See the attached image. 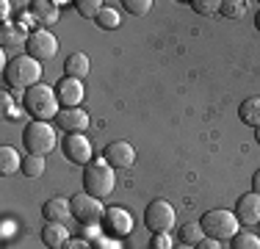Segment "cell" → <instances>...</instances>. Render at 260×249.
<instances>
[{
  "label": "cell",
  "mask_w": 260,
  "mask_h": 249,
  "mask_svg": "<svg viewBox=\"0 0 260 249\" xmlns=\"http://www.w3.org/2000/svg\"><path fill=\"white\" fill-rule=\"evenodd\" d=\"M114 166L108 161H91L89 166H83V191L97 199L108 197L114 191Z\"/></svg>",
  "instance_id": "cell-3"
},
{
  "label": "cell",
  "mask_w": 260,
  "mask_h": 249,
  "mask_svg": "<svg viewBox=\"0 0 260 249\" xmlns=\"http://www.w3.org/2000/svg\"><path fill=\"white\" fill-rule=\"evenodd\" d=\"M0 111H3V119H9V122L22 119V111H20V105H14V97L11 95L0 97Z\"/></svg>",
  "instance_id": "cell-28"
},
{
  "label": "cell",
  "mask_w": 260,
  "mask_h": 249,
  "mask_svg": "<svg viewBox=\"0 0 260 249\" xmlns=\"http://www.w3.org/2000/svg\"><path fill=\"white\" fill-rule=\"evenodd\" d=\"M25 50H28V55H30V58H36V61H50L53 55L58 53V42H55V36L50 34V30L36 28L34 34L28 36Z\"/></svg>",
  "instance_id": "cell-8"
},
{
  "label": "cell",
  "mask_w": 260,
  "mask_h": 249,
  "mask_svg": "<svg viewBox=\"0 0 260 249\" xmlns=\"http://www.w3.org/2000/svg\"><path fill=\"white\" fill-rule=\"evenodd\" d=\"M3 78L11 89H17V91L25 89L28 91L30 86H36L42 78V61H36V58H30L28 53H22V55H17V58L9 61V67L3 70Z\"/></svg>",
  "instance_id": "cell-1"
},
{
  "label": "cell",
  "mask_w": 260,
  "mask_h": 249,
  "mask_svg": "<svg viewBox=\"0 0 260 249\" xmlns=\"http://www.w3.org/2000/svg\"><path fill=\"white\" fill-rule=\"evenodd\" d=\"M94 22H97V28H103V30H114V28H119V11L105 6L100 14H97Z\"/></svg>",
  "instance_id": "cell-27"
},
{
  "label": "cell",
  "mask_w": 260,
  "mask_h": 249,
  "mask_svg": "<svg viewBox=\"0 0 260 249\" xmlns=\"http://www.w3.org/2000/svg\"><path fill=\"white\" fill-rule=\"evenodd\" d=\"M152 249H175V244H172L169 233H155V238H152Z\"/></svg>",
  "instance_id": "cell-31"
},
{
  "label": "cell",
  "mask_w": 260,
  "mask_h": 249,
  "mask_svg": "<svg viewBox=\"0 0 260 249\" xmlns=\"http://www.w3.org/2000/svg\"><path fill=\"white\" fill-rule=\"evenodd\" d=\"M255 28L260 30V11H257V14H255Z\"/></svg>",
  "instance_id": "cell-37"
},
{
  "label": "cell",
  "mask_w": 260,
  "mask_h": 249,
  "mask_svg": "<svg viewBox=\"0 0 260 249\" xmlns=\"http://www.w3.org/2000/svg\"><path fill=\"white\" fill-rule=\"evenodd\" d=\"M70 202H72V216H75L80 224H97V222L103 219V213H105V208H103L100 199L91 197V194H86V191L75 194Z\"/></svg>",
  "instance_id": "cell-7"
},
{
  "label": "cell",
  "mask_w": 260,
  "mask_h": 249,
  "mask_svg": "<svg viewBox=\"0 0 260 249\" xmlns=\"http://www.w3.org/2000/svg\"><path fill=\"white\" fill-rule=\"evenodd\" d=\"M233 249H260V238L255 233H249V230H238V233L230 238Z\"/></svg>",
  "instance_id": "cell-24"
},
{
  "label": "cell",
  "mask_w": 260,
  "mask_h": 249,
  "mask_svg": "<svg viewBox=\"0 0 260 249\" xmlns=\"http://www.w3.org/2000/svg\"><path fill=\"white\" fill-rule=\"evenodd\" d=\"M219 14L227 20H241L246 14V3L244 0H221L219 3Z\"/></svg>",
  "instance_id": "cell-22"
},
{
  "label": "cell",
  "mask_w": 260,
  "mask_h": 249,
  "mask_svg": "<svg viewBox=\"0 0 260 249\" xmlns=\"http://www.w3.org/2000/svg\"><path fill=\"white\" fill-rule=\"evenodd\" d=\"M20 172L25 174V177H42V174H45V158H42V155H25Z\"/></svg>",
  "instance_id": "cell-23"
},
{
  "label": "cell",
  "mask_w": 260,
  "mask_h": 249,
  "mask_svg": "<svg viewBox=\"0 0 260 249\" xmlns=\"http://www.w3.org/2000/svg\"><path fill=\"white\" fill-rule=\"evenodd\" d=\"M89 70H91V61H89V55H86V53H70V55H67V61H64L67 78L83 80L86 75H89Z\"/></svg>",
  "instance_id": "cell-19"
},
{
  "label": "cell",
  "mask_w": 260,
  "mask_h": 249,
  "mask_svg": "<svg viewBox=\"0 0 260 249\" xmlns=\"http://www.w3.org/2000/svg\"><path fill=\"white\" fill-rule=\"evenodd\" d=\"M28 30L22 22H6L0 28V47H17L20 42H28Z\"/></svg>",
  "instance_id": "cell-18"
},
{
  "label": "cell",
  "mask_w": 260,
  "mask_h": 249,
  "mask_svg": "<svg viewBox=\"0 0 260 249\" xmlns=\"http://www.w3.org/2000/svg\"><path fill=\"white\" fill-rule=\"evenodd\" d=\"M219 3L221 0H191V9L202 17H213L216 11H219Z\"/></svg>",
  "instance_id": "cell-29"
},
{
  "label": "cell",
  "mask_w": 260,
  "mask_h": 249,
  "mask_svg": "<svg viewBox=\"0 0 260 249\" xmlns=\"http://www.w3.org/2000/svg\"><path fill=\"white\" fill-rule=\"evenodd\" d=\"M255 141H257V147H260V128H255Z\"/></svg>",
  "instance_id": "cell-36"
},
{
  "label": "cell",
  "mask_w": 260,
  "mask_h": 249,
  "mask_svg": "<svg viewBox=\"0 0 260 249\" xmlns=\"http://www.w3.org/2000/svg\"><path fill=\"white\" fill-rule=\"evenodd\" d=\"M58 128L64 133H83L89 128V114L83 108H61V114L55 116Z\"/></svg>",
  "instance_id": "cell-14"
},
{
  "label": "cell",
  "mask_w": 260,
  "mask_h": 249,
  "mask_svg": "<svg viewBox=\"0 0 260 249\" xmlns=\"http://www.w3.org/2000/svg\"><path fill=\"white\" fill-rule=\"evenodd\" d=\"M175 249H197V246H188V244H177Z\"/></svg>",
  "instance_id": "cell-38"
},
{
  "label": "cell",
  "mask_w": 260,
  "mask_h": 249,
  "mask_svg": "<svg viewBox=\"0 0 260 249\" xmlns=\"http://www.w3.org/2000/svg\"><path fill=\"white\" fill-rule=\"evenodd\" d=\"M103 161H108L114 169H130L136 164V149L127 141H111L103 149Z\"/></svg>",
  "instance_id": "cell-12"
},
{
  "label": "cell",
  "mask_w": 260,
  "mask_h": 249,
  "mask_svg": "<svg viewBox=\"0 0 260 249\" xmlns=\"http://www.w3.org/2000/svg\"><path fill=\"white\" fill-rule=\"evenodd\" d=\"M205 238V230L200 227V222H191V224H185V227L180 230V244H188V246H197L200 241Z\"/></svg>",
  "instance_id": "cell-25"
},
{
  "label": "cell",
  "mask_w": 260,
  "mask_h": 249,
  "mask_svg": "<svg viewBox=\"0 0 260 249\" xmlns=\"http://www.w3.org/2000/svg\"><path fill=\"white\" fill-rule=\"evenodd\" d=\"M125 11L127 14H136V17H144V14H150V9H152V0H125Z\"/></svg>",
  "instance_id": "cell-30"
},
{
  "label": "cell",
  "mask_w": 260,
  "mask_h": 249,
  "mask_svg": "<svg viewBox=\"0 0 260 249\" xmlns=\"http://www.w3.org/2000/svg\"><path fill=\"white\" fill-rule=\"evenodd\" d=\"M67 241H70V230L64 227V222H47L42 227V244L47 249H64Z\"/></svg>",
  "instance_id": "cell-15"
},
{
  "label": "cell",
  "mask_w": 260,
  "mask_h": 249,
  "mask_svg": "<svg viewBox=\"0 0 260 249\" xmlns=\"http://www.w3.org/2000/svg\"><path fill=\"white\" fill-rule=\"evenodd\" d=\"M55 95H58V103L64 105V108H78L80 103H83L86 97V89H83V80L78 78H58V83H55Z\"/></svg>",
  "instance_id": "cell-11"
},
{
  "label": "cell",
  "mask_w": 260,
  "mask_h": 249,
  "mask_svg": "<svg viewBox=\"0 0 260 249\" xmlns=\"http://www.w3.org/2000/svg\"><path fill=\"white\" fill-rule=\"evenodd\" d=\"M252 191H255V194H260V169L255 172V177H252Z\"/></svg>",
  "instance_id": "cell-35"
},
{
  "label": "cell",
  "mask_w": 260,
  "mask_h": 249,
  "mask_svg": "<svg viewBox=\"0 0 260 249\" xmlns=\"http://www.w3.org/2000/svg\"><path fill=\"white\" fill-rule=\"evenodd\" d=\"M235 219H238V224H244V227L260 224V194L249 191V194L238 197V202H235Z\"/></svg>",
  "instance_id": "cell-13"
},
{
  "label": "cell",
  "mask_w": 260,
  "mask_h": 249,
  "mask_svg": "<svg viewBox=\"0 0 260 249\" xmlns=\"http://www.w3.org/2000/svg\"><path fill=\"white\" fill-rule=\"evenodd\" d=\"M28 14L39 25H53L58 20V3H53V0H34V3H28Z\"/></svg>",
  "instance_id": "cell-16"
},
{
  "label": "cell",
  "mask_w": 260,
  "mask_h": 249,
  "mask_svg": "<svg viewBox=\"0 0 260 249\" xmlns=\"http://www.w3.org/2000/svg\"><path fill=\"white\" fill-rule=\"evenodd\" d=\"M255 235H257V238H260V224H255Z\"/></svg>",
  "instance_id": "cell-39"
},
{
  "label": "cell",
  "mask_w": 260,
  "mask_h": 249,
  "mask_svg": "<svg viewBox=\"0 0 260 249\" xmlns=\"http://www.w3.org/2000/svg\"><path fill=\"white\" fill-rule=\"evenodd\" d=\"M22 141H25L30 155H42V158H45L50 149H55V130L47 122L34 119V122L25 124V130H22Z\"/></svg>",
  "instance_id": "cell-5"
},
{
  "label": "cell",
  "mask_w": 260,
  "mask_h": 249,
  "mask_svg": "<svg viewBox=\"0 0 260 249\" xmlns=\"http://www.w3.org/2000/svg\"><path fill=\"white\" fill-rule=\"evenodd\" d=\"M197 249H221V241H216V238H202L200 244H197Z\"/></svg>",
  "instance_id": "cell-33"
},
{
  "label": "cell",
  "mask_w": 260,
  "mask_h": 249,
  "mask_svg": "<svg viewBox=\"0 0 260 249\" xmlns=\"http://www.w3.org/2000/svg\"><path fill=\"white\" fill-rule=\"evenodd\" d=\"M75 9H78V14L83 17V20H97V14H100L105 6L100 3V0H78Z\"/></svg>",
  "instance_id": "cell-26"
},
{
  "label": "cell",
  "mask_w": 260,
  "mask_h": 249,
  "mask_svg": "<svg viewBox=\"0 0 260 249\" xmlns=\"http://www.w3.org/2000/svg\"><path fill=\"white\" fill-rule=\"evenodd\" d=\"M64 249H91V244H89L86 238H70V241L64 244Z\"/></svg>",
  "instance_id": "cell-32"
},
{
  "label": "cell",
  "mask_w": 260,
  "mask_h": 249,
  "mask_svg": "<svg viewBox=\"0 0 260 249\" xmlns=\"http://www.w3.org/2000/svg\"><path fill=\"white\" fill-rule=\"evenodd\" d=\"M9 11H11V3H9V0H3V3H0V20H3V25L9 22Z\"/></svg>",
  "instance_id": "cell-34"
},
{
  "label": "cell",
  "mask_w": 260,
  "mask_h": 249,
  "mask_svg": "<svg viewBox=\"0 0 260 249\" xmlns=\"http://www.w3.org/2000/svg\"><path fill=\"white\" fill-rule=\"evenodd\" d=\"M22 105H25V111L30 116H36L39 122L55 119V116L61 114L58 111V95H55V89H50V86H45V83L30 86L25 95H22Z\"/></svg>",
  "instance_id": "cell-2"
},
{
  "label": "cell",
  "mask_w": 260,
  "mask_h": 249,
  "mask_svg": "<svg viewBox=\"0 0 260 249\" xmlns=\"http://www.w3.org/2000/svg\"><path fill=\"white\" fill-rule=\"evenodd\" d=\"M72 213V202L64 197H53L45 202V208H42V216H45L47 222H64L67 216Z\"/></svg>",
  "instance_id": "cell-17"
},
{
  "label": "cell",
  "mask_w": 260,
  "mask_h": 249,
  "mask_svg": "<svg viewBox=\"0 0 260 249\" xmlns=\"http://www.w3.org/2000/svg\"><path fill=\"white\" fill-rule=\"evenodd\" d=\"M61 149H64V158L70 164H78V166L91 164V141L83 133H67V139L61 141Z\"/></svg>",
  "instance_id": "cell-9"
},
{
  "label": "cell",
  "mask_w": 260,
  "mask_h": 249,
  "mask_svg": "<svg viewBox=\"0 0 260 249\" xmlns=\"http://www.w3.org/2000/svg\"><path fill=\"white\" fill-rule=\"evenodd\" d=\"M200 227L205 230L208 238H216V241H230L235 233H238V219L230 210H221V208H213V210H205L200 219Z\"/></svg>",
  "instance_id": "cell-4"
},
{
  "label": "cell",
  "mask_w": 260,
  "mask_h": 249,
  "mask_svg": "<svg viewBox=\"0 0 260 249\" xmlns=\"http://www.w3.org/2000/svg\"><path fill=\"white\" fill-rule=\"evenodd\" d=\"M147 249H152V246H147Z\"/></svg>",
  "instance_id": "cell-40"
},
{
  "label": "cell",
  "mask_w": 260,
  "mask_h": 249,
  "mask_svg": "<svg viewBox=\"0 0 260 249\" xmlns=\"http://www.w3.org/2000/svg\"><path fill=\"white\" fill-rule=\"evenodd\" d=\"M238 119L249 128H260V97H246L238 105Z\"/></svg>",
  "instance_id": "cell-20"
},
{
  "label": "cell",
  "mask_w": 260,
  "mask_h": 249,
  "mask_svg": "<svg viewBox=\"0 0 260 249\" xmlns=\"http://www.w3.org/2000/svg\"><path fill=\"white\" fill-rule=\"evenodd\" d=\"M17 169H22V155L14 147H0V174L9 177L17 174Z\"/></svg>",
  "instance_id": "cell-21"
},
{
  "label": "cell",
  "mask_w": 260,
  "mask_h": 249,
  "mask_svg": "<svg viewBox=\"0 0 260 249\" xmlns=\"http://www.w3.org/2000/svg\"><path fill=\"white\" fill-rule=\"evenodd\" d=\"M100 222H103V233L114 235V238H122V235H127L130 230H133V216H130L125 208H119V205L105 208Z\"/></svg>",
  "instance_id": "cell-10"
},
{
  "label": "cell",
  "mask_w": 260,
  "mask_h": 249,
  "mask_svg": "<svg viewBox=\"0 0 260 249\" xmlns=\"http://www.w3.org/2000/svg\"><path fill=\"white\" fill-rule=\"evenodd\" d=\"M175 219L177 213L166 199H152L144 208V227L152 230V233H169L175 227Z\"/></svg>",
  "instance_id": "cell-6"
}]
</instances>
